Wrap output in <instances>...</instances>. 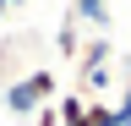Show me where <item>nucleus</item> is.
<instances>
[{
  "instance_id": "39448f33",
  "label": "nucleus",
  "mask_w": 131,
  "mask_h": 126,
  "mask_svg": "<svg viewBox=\"0 0 131 126\" xmlns=\"http://www.w3.org/2000/svg\"><path fill=\"white\" fill-rule=\"evenodd\" d=\"M33 126H60V115H55V104H44V110H33Z\"/></svg>"
},
{
  "instance_id": "20e7f679",
  "label": "nucleus",
  "mask_w": 131,
  "mask_h": 126,
  "mask_svg": "<svg viewBox=\"0 0 131 126\" xmlns=\"http://www.w3.org/2000/svg\"><path fill=\"white\" fill-rule=\"evenodd\" d=\"M55 50H60L66 60H77V50H82V27H77V17H66V22H60V33H55Z\"/></svg>"
},
{
  "instance_id": "7ed1b4c3",
  "label": "nucleus",
  "mask_w": 131,
  "mask_h": 126,
  "mask_svg": "<svg viewBox=\"0 0 131 126\" xmlns=\"http://www.w3.org/2000/svg\"><path fill=\"white\" fill-rule=\"evenodd\" d=\"M71 17L77 22H93L98 33L109 27V0H71Z\"/></svg>"
},
{
  "instance_id": "f03ea898",
  "label": "nucleus",
  "mask_w": 131,
  "mask_h": 126,
  "mask_svg": "<svg viewBox=\"0 0 131 126\" xmlns=\"http://www.w3.org/2000/svg\"><path fill=\"white\" fill-rule=\"evenodd\" d=\"M109 55H115V44L93 33V38L77 50V77H88V71H98V66H109Z\"/></svg>"
},
{
  "instance_id": "0eeeda50",
  "label": "nucleus",
  "mask_w": 131,
  "mask_h": 126,
  "mask_svg": "<svg viewBox=\"0 0 131 126\" xmlns=\"http://www.w3.org/2000/svg\"><path fill=\"white\" fill-rule=\"evenodd\" d=\"M6 6H16V0H6Z\"/></svg>"
},
{
  "instance_id": "423d86ee",
  "label": "nucleus",
  "mask_w": 131,
  "mask_h": 126,
  "mask_svg": "<svg viewBox=\"0 0 131 126\" xmlns=\"http://www.w3.org/2000/svg\"><path fill=\"white\" fill-rule=\"evenodd\" d=\"M0 17H6V0H0Z\"/></svg>"
},
{
  "instance_id": "f257e3e1",
  "label": "nucleus",
  "mask_w": 131,
  "mask_h": 126,
  "mask_svg": "<svg viewBox=\"0 0 131 126\" xmlns=\"http://www.w3.org/2000/svg\"><path fill=\"white\" fill-rule=\"evenodd\" d=\"M60 99V77L49 71V66H33L22 77H11L6 93H0V104L11 110V115H33V110H44V104H55Z\"/></svg>"
}]
</instances>
